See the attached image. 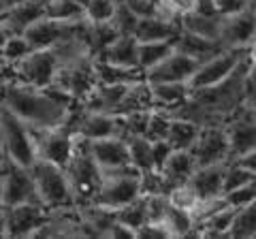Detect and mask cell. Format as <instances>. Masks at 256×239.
Masks as SVG:
<instances>
[{
    "label": "cell",
    "mask_w": 256,
    "mask_h": 239,
    "mask_svg": "<svg viewBox=\"0 0 256 239\" xmlns=\"http://www.w3.org/2000/svg\"><path fill=\"white\" fill-rule=\"evenodd\" d=\"M105 237H130V239H137V233H134L132 228H128L126 224H122L118 218H116V222L109 226V230H107V235Z\"/></svg>",
    "instance_id": "obj_45"
},
{
    "label": "cell",
    "mask_w": 256,
    "mask_h": 239,
    "mask_svg": "<svg viewBox=\"0 0 256 239\" xmlns=\"http://www.w3.org/2000/svg\"><path fill=\"white\" fill-rule=\"evenodd\" d=\"M84 6V13L90 22H107L114 13L118 0H79Z\"/></svg>",
    "instance_id": "obj_39"
},
{
    "label": "cell",
    "mask_w": 256,
    "mask_h": 239,
    "mask_svg": "<svg viewBox=\"0 0 256 239\" xmlns=\"http://www.w3.org/2000/svg\"><path fill=\"white\" fill-rule=\"evenodd\" d=\"M94 58H102L118 66L139 68V41L134 34H118L105 50Z\"/></svg>",
    "instance_id": "obj_20"
},
{
    "label": "cell",
    "mask_w": 256,
    "mask_h": 239,
    "mask_svg": "<svg viewBox=\"0 0 256 239\" xmlns=\"http://www.w3.org/2000/svg\"><path fill=\"white\" fill-rule=\"evenodd\" d=\"M118 36L109 22H90V32H88V47H90L92 58L98 56L105 47Z\"/></svg>",
    "instance_id": "obj_34"
},
{
    "label": "cell",
    "mask_w": 256,
    "mask_h": 239,
    "mask_svg": "<svg viewBox=\"0 0 256 239\" xmlns=\"http://www.w3.org/2000/svg\"><path fill=\"white\" fill-rule=\"evenodd\" d=\"M9 164V158H6V152H4V146H2V137H0V173L4 171V166Z\"/></svg>",
    "instance_id": "obj_47"
},
{
    "label": "cell",
    "mask_w": 256,
    "mask_h": 239,
    "mask_svg": "<svg viewBox=\"0 0 256 239\" xmlns=\"http://www.w3.org/2000/svg\"><path fill=\"white\" fill-rule=\"evenodd\" d=\"M139 194H141L139 171H134L130 166V169H124V171L102 173L100 184H98V188H96V192L92 194L90 201L118 212L120 207L130 203L132 198H137Z\"/></svg>",
    "instance_id": "obj_7"
},
{
    "label": "cell",
    "mask_w": 256,
    "mask_h": 239,
    "mask_svg": "<svg viewBox=\"0 0 256 239\" xmlns=\"http://www.w3.org/2000/svg\"><path fill=\"white\" fill-rule=\"evenodd\" d=\"M9 36H11V32L2 26V24H0V50H2V45L6 43V38H9Z\"/></svg>",
    "instance_id": "obj_48"
},
{
    "label": "cell",
    "mask_w": 256,
    "mask_h": 239,
    "mask_svg": "<svg viewBox=\"0 0 256 239\" xmlns=\"http://www.w3.org/2000/svg\"><path fill=\"white\" fill-rule=\"evenodd\" d=\"M30 175H32V182H34L38 203H41L47 212L77 205L75 192H73V188H70L66 173H64V166L36 158V160L30 164Z\"/></svg>",
    "instance_id": "obj_2"
},
{
    "label": "cell",
    "mask_w": 256,
    "mask_h": 239,
    "mask_svg": "<svg viewBox=\"0 0 256 239\" xmlns=\"http://www.w3.org/2000/svg\"><path fill=\"white\" fill-rule=\"evenodd\" d=\"M173 50L190 56V58H194L196 62H203L210 58V56H214L216 52H220L222 47L216 41H210V38H203V36H196L192 32H186V30H180L178 36L173 38Z\"/></svg>",
    "instance_id": "obj_26"
},
{
    "label": "cell",
    "mask_w": 256,
    "mask_h": 239,
    "mask_svg": "<svg viewBox=\"0 0 256 239\" xmlns=\"http://www.w3.org/2000/svg\"><path fill=\"white\" fill-rule=\"evenodd\" d=\"M150 92H152L154 107L164 109V111H173L175 107H180L182 102L188 98L190 88L184 82H154V84H150Z\"/></svg>",
    "instance_id": "obj_23"
},
{
    "label": "cell",
    "mask_w": 256,
    "mask_h": 239,
    "mask_svg": "<svg viewBox=\"0 0 256 239\" xmlns=\"http://www.w3.org/2000/svg\"><path fill=\"white\" fill-rule=\"evenodd\" d=\"M58 56L52 47H43V50H30L20 62L11 66V77L18 79L22 84L47 88L54 84V77L58 73Z\"/></svg>",
    "instance_id": "obj_8"
},
{
    "label": "cell",
    "mask_w": 256,
    "mask_h": 239,
    "mask_svg": "<svg viewBox=\"0 0 256 239\" xmlns=\"http://www.w3.org/2000/svg\"><path fill=\"white\" fill-rule=\"evenodd\" d=\"M26 201L38 203L30 169L9 160L4 171L0 173V205L6 207L15 203H26Z\"/></svg>",
    "instance_id": "obj_14"
},
{
    "label": "cell",
    "mask_w": 256,
    "mask_h": 239,
    "mask_svg": "<svg viewBox=\"0 0 256 239\" xmlns=\"http://www.w3.org/2000/svg\"><path fill=\"white\" fill-rule=\"evenodd\" d=\"M94 84H96V77H94V66H92V56H86V58L62 62L58 66V73H56L52 86H56L66 96L79 102L92 90Z\"/></svg>",
    "instance_id": "obj_12"
},
{
    "label": "cell",
    "mask_w": 256,
    "mask_h": 239,
    "mask_svg": "<svg viewBox=\"0 0 256 239\" xmlns=\"http://www.w3.org/2000/svg\"><path fill=\"white\" fill-rule=\"evenodd\" d=\"M248 56H254V47H248V50H220L207 60L198 62L194 73L188 79L190 92L222 84L224 79L233 75V70L242 64V60H246Z\"/></svg>",
    "instance_id": "obj_4"
},
{
    "label": "cell",
    "mask_w": 256,
    "mask_h": 239,
    "mask_svg": "<svg viewBox=\"0 0 256 239\" xmlns=\"http://www.w3.org/2000/svg\"><path fill=\"white\" fill-rule=\"evenodd\" d=\"M190 154L194 158L196 166L216 164L228 160V141L224 132V124H205L196 134V141L192 143Z\"/></svg>",
    "instance_id": "obj_15"
},
{
    "label": "cell",
    "mask_w": 256,
    "mask_h": 239,
    "mask_svg": "<svg viewBox=\"0 0 256 239\" xmlns=\"http://www.w3.org/2000/svg\"><path fill=\"white\" fill-rule=\"evenodd\" d=\"M114 30L118 34H134V28H137V22H139V15H134L128 6L122 2V0H118L114 13H111V18L107 20Z\"/></svg>",
    "instance_id": "obj_36"
},
{
    "label": "cell",
    "mask_w": 256,
    "mask_h": 239,
    "mask_svg": "<svg viewBox=\"0 0 256 239\" xmlns=\"http://www.w3.org/2000/svg\"><path fill=\"white\" fill-rule=\"evenodd\" d=\"M45 2L47 0H15L0 13V24L11 34H22L30 24L45 15Z\"/></svg>",
    "instance_id": "obj_18"
},
{
    "label": "cell",
    "mask_w": 256,
    "mask_h": 239,
    "mask_svg": "<svg viewBox=\"0 0 256 239\" xmlns=\"http://www.w3.org/2000/svg\"><path fill=\"white\" fill-rule=\"evenodd\" d=\"M4 207V205H2ZM47 220L41 203H15L4 207V237H36Z\"/></svg>",
    "instance_id": "obj_13"
},
{
    "label": "cell",
    "mask_w": 256,
    "mask_h": 239,
    "mask_svg": "<svg viewBox=\"0 0 256 239\" xmlns=\"http://www.w3.org/2000/svg\"><path fill=\"white\" fill-rule=\"evenodd\" d=\"M166 198H169V203L175 205V207H182V210H192V205L196 203V194H194V190H192L188 184H182L178 188H173L169 194H166Z\"/></svg>",
    "instance_id": "obj_42"
},
{
    "label": "cell",
    "mask_w": 256,
    "mask_h": 239,
    "mask_svg": "<svg viewBox=\"0 0 256 239\" xmlns=\"http://www.w3.org/2000/svg\"><path fill=\"white\" fill-rule=\"evenodd\" d=\"M194 169H196V162L192 158L190 150H173L169 158L164 160V164L158 169L164 194H169L173 188H178L182 184H188Z\"/></svg>",
    "instance_id": "obj_19"
},
{
    "label": "cell",
    "mask_w": 256,
    "mask_h": 239,
    "mask_svg": "<svg viewBox=\"0 0 256 239\" xmlns=\"http://www.w3.org/2000/svg\"><path fill=\"white\" fill-rule=\"evenodd\" d=\"M212 2L220 15H233V13L246 11L248 6L256 4V0H212Z\"/></svg>",
    "instance_id": "obj_43"
},
{
    "label": "cell",
    "mask_w": 256,
    "mask_h": 239,
    "mask_svg": "<svg viewBox=\"0 0 256 239\" xmlns=\"http://www.w3.org/2000/svg\"><path fill=\"white\" fill-rule=\"evenodd\" d=\"M226 237H233V239H254L256 237V205L254 203L246 207H237Z\"/></svg>",
    "instance_id": "obj_31"
},
{
    "label": "cell",
    "mask_w": 256,
    "mask_h": 239,
    "mask_svg": "<svg viewBox=\"0 0 256 239\" xmlns=\"http://www.w3.org/2000/svg\"><path fill=\"white\" fill-rule=\"evenodd\" d=\"M92 66H94L96 84H130L137 82V79H143L141 68L118 66L102 58H92Z\"/></svg>",
    "instance_id": "obj_28"
},
{
    "label": "cell",
    "mask_w": 256,
    "mask_h": 239,
    "mask_svg": "<svg viewBox=\"0 0 256 239\" xmlns=\"http://www.w3.org/2000/svg\"><path fill=\"white\" fill-rule=\"evenodd\" d=\"M152 2H156V4H158V0H152Z\"/></svg>",
    "instance_id": "obj_50"
},
{
    "label": "cell",
    "mask_w": 256,
    "mask_h": 239,
    "mask_svg": "<svg viewBox=\"0 0 256 239\" xmlns=\"http://www.w3.org/2000/svg\"><path fill=\"white\" fill-rule=\"evenodd\" d=\"M256 173L248 171L244 166H239L235 162H224V175H222V194L233 190L237 186H244L248 182H254Z\"/></svg>",
    "instance_id": "obj_38"
},
{
    "label": "cell",
    "mask_w": 256,
    "mask_h": 239,
    "mask_svg": "<svg viewBox=\"0 0 256 239\" xmlns=\"http://www.w3.org/2000/svg\"><path fill=\"white\" fill-rule=\"evenodd\" d=\"M13 2H15V0H0V13H2V11L6 9V6L13 4Z\"/></svg>",
    "instance_id": "obj_49"
},
{
    "label": "cell",
    "mask_w": 256,
    "mask_h": 239,
    "mask_svg": "<svg viewBox=\"0 0 256 239\" xmlns=\"http://www.w3.org/2000/svg\"><path fill=\"white\" fill-rule=\"evenodd\" d=\"M224 198L230 207H246L250 203H256V180L224 192Z\"/></svg>",
    "instance_id": "obj_41"
},
{
    "label": "cell",
    "mask_w": 256,
    "mask_h": 239,
    "mask_svg": "<svg viewBox=\"0 0 256 239\" xmlns=\"http://www.w3.org/2000/svg\"><path fill=\"white\" fill-rule=\"evenodd\" d=\"M28 128L32 143H34L36 158L60 166L66 164L75 146L73 130H68L66 126H50V128H45V126H28Z\"/></svg>",
    "instance_id": "obj_9"
},
{
    "label": "cell",
    "mask_w": 256,
    "mask_h": 239,
    "mask_svg": "<svg viewBox=\"0 0 256 239\" xmlns=\"http://www.w3.org/2000/svg\"><path fill=\"white\" fill-rule=\"evenodd\" d=\"M201 130V124L194 120L182 118V116H171L169 126H166L164 141L169 143L173 150H190L192 143L196 141V134Z\"/></svg>",
    "instance_id": "obj_25"
},
{
    "label": "cell",
    "mask_w": 256,
    "mask_h": 239,
    "mask_svg": "<svg viewBox=\"0 0 256 239\" xmlns=\"http://www.w3.org/2000/svg\"><path fill=\"white\" fill-rule=\"evenodd\" d=\"M45 18L54 20H82L86 18L84 6L79 0H47Z\"/></svg>",
    "instance_id": "obj_35"
},
{
    "label": "cell",
    "mask_w": 256,
    "mask_h": 239,
    "mask_svg": "<svg viewBox=\"0 0 256 239\" xmlns=\"http://www.w3.org/2000/svg\"><path fill=\"white\" fill-rule=\"evenodd\" d=\"M126 150H128V160L134 171H152L154 169V158H152V141L146 134H128Z\"/></svg>",
    "instance_id": "obj_29"
},
{
    "label": "cell",
    "mask_w": 256,
    "mask_h": 239,
    "mask_svg": "<svg viewBox=\"0 0 256 239\" xmlns=\"http://www.w3.org/2000/svg\"><path fill=\"white\" fill-rule=\"evenodd\" d=\"M64 173H66L70 188H73V192H75L77 205L90 201L100 184V171H98V166H96V162L92 160L90 152H88V139L75 134L73 154H70L66 164H64Z\"/></svg>",
    "instance_id": "obj_3"
},
{
    "label": "cell",
    "mask_w": 256,
    "mask_h": 239,
    "mask_svg": "<svg viewBox=\"0 0 256 239\" xmlns=\"http://www.w3.org/2000/svg\"><path fill=\"white\" fill-rule=\"evenodd\" d=\"M171 152H173V148H171L164 139H156V141H152V158H154V169H156V171L164 164V160L169 158V154H171Z\"/></svg>",
    "instance_id": "obj_44"
},
{
    "label": "cell",
    "mask_w": 256,
    "mask_h": 239,
    "mask_svg": "<svg viewBox=\"0 0 256 239\" xmlns=\"http://www.w3.org/2000/svg\"><path fill=\"white\" fill-rule=\"evenodd\" d=\"M220 22H222V15H201V13L190 11L180 18V30H186V32L218 43Z\"/></svg>",
    "instance_id": "obj_27"
},
{
    "label": "cell",
    "mask_w": 256,
    "mask_h": 239,
    "mask_svg": "<svg viewBox=\"0 0 256 239\" xmlns=\"http://www.w3.org/2000/svg\"><path fill=\"white\" fill-rule=\"evenodd\" d=\"M228 162H235L239 166H244V169L256 173V150H252V152H246L242 156H237V158H233V160H228Z\"/></svg>",
    "instance_id": "obj_46"
},
{
    "label": "cell",
    "mask_w": 256,
    "mask_h": 239,
    "mask_svg": "<svg viewBox=\"0 0 256 239\" xmlns=\"http://www.w3.org/2000/svg\"><path fill=\"white\" fill-rule=\"evenodd\" d=\"M116 218L126 224L128 228H132L134 233L148 222V216H146V194H139L137 198H132L130 203H126L124 207H120L116 212Z\"/></svg>",
    "instance_id": "obj_32"
},
{
    "label": "cell",
    "mask_w": 256,
    "mask_h": 239,
    "mask_svg": "<svg viewBox=\"0 0 256 239\" xmlns=\"http://www.w3.org/2000/svg\"><path fill=\"white\" fill-rule=\"evenodd\" d=\"M222 175H224V162L196 166L192 178L188 180V186L194 190L198 198L218 196L222 194Z\"/></svg>",
    "instance_id": "obj_22"
},
{
    "label": "cell",
    "mask_w": 256,
    "mask_h": 239,
    "mask_svg": "<svg viewBox=\"0 0 256 239\" xmlns=\"http://www.w3.org/2000/svg\"><path fill=\"white\" fill-rule=\"evenodd\" d=\"M90 32V20H54V18H43L36 20L34 24L24 30V36L34 50H43V47H56L58 43L66 41L70 36H88Z\"/></svg>",
    "instance_id": "obj_5"
},
{
    "label": "cell",
    "mask_w": 256,
    "mask_h": 239,
    "mask_svg": "<svg viewBox=\"0 0 256 239\" xmlns=\"http://www.w3.org/2000/svg\"><path fill=\"white\" fill-rule=\"evenodd\" d=\"M180 32V20H169L162 15H148V18H139L137 28H134V36L137 41H173Z\"/></svg>",
    "instance_id": "obj_21"
},
{
    "label": "cell",
    "mask_w": 256,
    "mask_h": 239,
    "mask_svg": "<svg viewBox=\"0 0 256 239\" xmlns=\"http://www.w3.org/2000/svg\"><path fill=\"white\" fill-rule=\"evenodd\" d=\"M173 50V41H139V68L146 73L148 68L158 64Z\"/></svg>",
    "instance_id": "obj_33"
},
{
    "label": "cell",
    "mask_w": 256,
    "mask_h": 239,
    "mask_svg": "<svg viewBox=\"0 0 256 239\" xmlns=\"http://www.w3.org/2000/svg\"><path fill=\"white\" fill-rule=\"evenodd\" d=\"M0 105L28 126H45V128L64 126L75 107L58 100L47 88L22 84L13 77L0 84Z\"/></svg>",
    "instance_id": "obj_1"
},
{
    "label": "cell",
    "mask_w": 256,
    "mask_h": 239,
    "mask_svg": "<svg viewBox=\"0 0 256 239\" xmlns=\"http://www.w3.org/2000/svg\"><path fill=\"white\" fill-rule=\"evenodd\" d=\"M196 66H198V62L194 58H190V56L182 54L178 50H171L158 64H154L143 73V79L150 84H154V82H184V84H188V79L192 73H194Z\"/></svg>",
    "instance_id": "obj_17"
},
{
    "label": "cell",
    "mask_w": 256,
    "mask_h": 239,
    "mask_svg": "<svg viewBox=\"0 0 256 239\" xmlns=\"http://www.w3.org/2000/svg\"><path fill=\"white\" fill-rule=\"evenodd\" d=\"M154 109V100H152L150 84L146 79H137L126 86V90L120 98V105L116 109V114H134V111H150Z\"/></svg>",
    "instance_id": "obj_24"
},
{
    "label": "cell",
    "mask_w": 256,
    "mask_h": 239,
    "mask_svg": "<svg viewBox=\"0 0 256 239\" xmlns=\"http://www.w3.org/2000/svg\"><path fill=\"white\" fill-rule=\"evenodd\" d=\"M0 137H2L6 158L15 164L30 169V164L36 160L30 128L26 122H22L18 116H13L11 111L4 109L2 105H0Z\"/></svg>",
    "instance_id": "obj_6"
},
{
    "label": "cell",
    "mask_w": 256,
    "mask_h": 239,
    "mask_svg": "<svg viewBox=\"0 0 256 239\" xmlns=\"http://www.w3.org/2000/svg\"><path fill=\"white\" fill-rule=\"evenodd\" d=\"M256 43V4L233 15H222L218 45L222 50H248Z\"/></svg>",
    "instance_id": "obj_11"
},
{
    "label": "cell",
    "mask_w": 256,
    "mask_h": 239,
    "mask_svg": "<svg viewBox=\"0 0 256 239\" xmlns=\"http://www.w3.org/2000/svg\"><path fill=\"white\" fill-rule=\"evenodd\" d=\"M88 152H90L92 160L96 162V166H98L100 175L102 173L130 169L126 139L120 137V134H111V137H100V139H90L88 141Z\"/></svg>",
    "instance_id": "obj_16"
},
{
    "label": "cell",
    "mask_w": 256,
    "mask_h": 239,
    "mask_svg": "<svg viewBox=\"0 0 256 239\" xmlns=\"http://www.w3.org/2000/svg\"><path fill=\"white\" fill-rule=\"evenodd\" d=\"M224 132L228 141V160L256 150V105L244 102L224 122Z\"/></svg>",
    "instance_id": "obj_10"
},
{
    "label": "cell",
    "mask_w": 256,
    "mask_h": 239,
    "mask_svg": "<svg viewBox=\"0 0 256 239\" xmlns=\"http://www.w3.org/2000/svg\"><path fill=\"white\" fill-rule=\"evenodd\" d=\"M30 50H34V47L28 43V38L24 34H11L6 38V43L2 45V50H0V58H2L9 66H13L15 62H20Z\"/></svg>",
    "instance_id": "obj_37"
},
{
    "label": "cell",
    "mask_w": 256,
    "mask_h": 239,
    "mask_svg": "<svg viewBox=\"0 0 256 239\" xmlns=\"http://www.w3.org/2000/svg\"><path fill=\"white\" fill-rule=\"evenodd\" d=\"M160 224L164 226L166 235L169 237H192V228H194V222L188 210H182V207H175L169 203L166 207Z\"/></svg>",
    "instance_id": "obj_30"
},
{
    "label": "cell",
    "mask_w": 256,
    "mask_h": 239,
    "mask_svg": "<svg viewBox=\"0 0 256 239\" xmlns=\"http://www.w3.org/2000/svg\"><path fill=\"white\" fill-rule=\"evenodd\" d=\"M196 0H158L156 13L169 20H180L182 15L194 11Z\"/></svg>",
    "instance_id": "obj_40"
}]
</instances>
